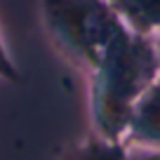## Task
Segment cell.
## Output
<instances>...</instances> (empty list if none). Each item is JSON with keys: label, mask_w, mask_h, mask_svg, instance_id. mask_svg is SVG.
Returning <instances> with one entry per match:
<instances>
[{"label": "cell", "mask_w": 160, "mask_h": 160, "mask_svg": "<svg viewBox=\"0 0 160 160\" xmlns=\"http://www.w3.org/2000/svg\"><path fill=\"white\" fill-rule=\"evenodd\" d=\"M158 73V38L127 28L90 75V118L97 134L125 144L132 106Z\"/></svg>", "instance_id": "obj_1"}, {"label": "cell", "mask_w": 160, "mask_h": 160, "mask_svg": "<svg viewBox=\"0 0 160 160\" xmlns=\"http://www.w3.org/2000/svg\"><path fill=\"white\" fill-rule=\"evenodd\" d=\"M40 14L52 45L87 75L127 31L108 0H40Z\"/></svg>", "instance_id": "obj_2"}, {"label": "cell", "mask_w": 160, "mask_h": 160, "mask_svg": "<svg viewBox=\"0 0 160 160\" xmlns=\"http://www.w3.org/2000/svg\"><path fill=\"white\" fill-rule=\"evenodd\" d=\"M125 144L160 148V73L132 106Z\"/></svg>", "instance_id": "obj_3"}, {"label": "cell", "mask_w": 160, "mask_h": 160, "mask_svg": "<svg viewBox=\"0 0 160 160\" xmlns=\"http://www.w3.org/2000/svg\"><path fill=\"white\" fill-rule=\"evenodd\" d=\"M127 28L144 35H160V0H108Z\"/></svg>", "instance_id": "obj_4"}, {"label": "cell", "mask_w": 160, "mask_h": 160, "mask_svg": "<svg viewBox=\"0 0 160 160\" xmlns=\"http://www.w3.org/2000/svg\"><path fill=\"white\" fill-rule=\"evenodd\" d=\"M127 144L104 139L94 132L90 139H80L64 151L59 160H125Z\"/></svg>", "instance_id": "obj_5"}, {"label": "cell", "mask_w": 160, "mask_h": 160, "mask_svg": "<svg viewBox=\"0 0 160 160\" xmlns=\"http://www.w3.org/2000/svg\"><path fill=\"white\" fill-rule=\"evenodd\" d=\"M0 80H10V82H19L21 73L17 68L14 59H12L10 50H7V42L2 38V31H0Z\"/></svg>", "instance_id": "obj_6"}, {"label": "cell", "mask_w": 160, "mask_h": 160, "mask_svg": "<svg viewBox=\"0 0 160 160\" xmlns=\"http://www.w3.org/2000/svg\"><path fill=\"white\" fill-rule=\"evenodd\" d=\"M125 160H160V148H144V146H127Z\"/></svg>", "instance_id": "obj_7"}, {"label": "cell", "mask_w": 160, "mask_h": 160, "mask_svg": "<svg viewBox=\"0 0 160 160\" xmlns=\"http://www.w3.org/2000/svg\"><path fill=\"white\" fill-rule=\"evenodd\" d=\"M158 45H160V35H158Z\"/></svg>", "instance_id": "obj_8"}]
</instances>
